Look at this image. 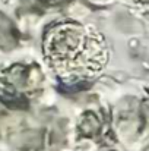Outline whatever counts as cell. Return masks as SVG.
Listing matches in <instances>:
<instances>
[{"instance_id": "6da1fadb", "label": "cell", "mask_w": 149, "mask_h": 151, "mask_svg": "<svg viewBox=\"0 0 149 151\" xmlns=\"http://www.w3.org/2000/svg\"><path fill=\"white\" fill-rule=\"evenodd\" d=\"M43 51L51 69L67 84L94 78L108 60L107 44L98 29L73 21L48 27L43 35Z\"/></svg>"}, {"instance_id": "7a4b0ae2", "label": "cell", "mask_w": 149, "mask_h": 151, "mask_svg": "<svg viewBox=\"0 0 149 151\" xmlns=\"http://www.w3.org/2000/svg\"><path fill=\"white\" fill-rule=\"evenodd\" d=\"M43 75L37 65L16 63L0 76V101L9 109H28L29 96L40 90Z\"/></svg>"}]
</instances>
